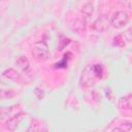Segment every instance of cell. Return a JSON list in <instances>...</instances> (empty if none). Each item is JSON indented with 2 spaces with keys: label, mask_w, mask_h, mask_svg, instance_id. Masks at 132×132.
Returning a JSON list of instances; mask_svg holds the SVG:
<instances>
[{
  "label": "cell",
  "mask_w": 132,
  "mask_h": 132,
  "mask_svg": "<svg viewBox=\"0 0 132 132\" xmlns=\"http://www.w3.org/2000/svg\"><path fill=\"white\" fill-rule=\"evenodd\" d=\"M93 28L96 31H105L108 28V18L105 15L99 16L93 24Z\"/></svg>",
  "instance_id": "5"
},
{
  "label": "cell",
  "mask_w": 132,
  "mask_h": 132,
  "mask_svg": "<svg viewBox=\"0 0 132 132\" xmlns=\"http://www.w3.org/2000/svg\"><path fill=\"white\" fill-rule=\"evenodd\" d=\"M104 73L103 66L100 64H95L92 66H87L81 72L80 84L84 87H90L95 84L96 79L102 78Z\"/></svg>",
  "instance_id": "1"
},
{
  "label": "cell",
  "mask_w": 132,
  "mask_h": 132,
  "mask_svg": "<svg viewBox=\"0 0 132 132\" xmlns=\"http://www.w3.org/2000/svg\"><path fill=\"white\" fill-rule=\"evenodd\" d=\"M119 129H120L122 132H129V131L132 129V123H130V122L123 123V124L119 127Z\"/></svg>",
  "instance_id": "9"
},
{
  "label": "cell",
  "mask_w": 132,
  "mask_h": 132,
  "mask_svg": "<svg viewBox=\"0 0 132 132\" xmlns=\"http://www.w3.org/2000/svg\"><path fill=\"white\" fill-rule=\"evenodd\" d=\"M39 128H40L39 122H38L37 120H33V121L31 122L30 126L28 127V129H27L26 132H39Z\"/></svg>",
  "instance_id": "8"
},
{
  "label": "cell",
  "mask_w": 132,
  "mask_h": 132,
  "mask_svg": "<svg viewBox=\"0 0 132 132\" xmlns=\"http://www.w3.org/2000/svg\"><path fill=\"white\" fill-rule=\"evenodd\" d=\"M111 132H122V131H121V130L119 129V127H118V128H114V129H113Z\"/></svg>",
  "instance_id": "11"
},
{
  "label": "cell",
  "mask_w": 132,
  "mask_h": 132,
  "mask_svg": "<svg viewBox=\"0 0 132 132\" xmlns=\"http://www.w3.org/2000/svg\"><path fill=\"white\" fill-rule=\"evenodd\" d=\"M2 75L5 76V77H7V78H9V79L14 80V81H20L21 80L20 74L14 69H12V68H9V69H6L5 71H3Z\"/></svg>",
  "instance_id": "6"
},
{
  "label": "cell",
  "mask_w": 132,
  "mask_h": 132,
  "mask_svg": "<svg viewBox=\"0 0 132 132\" xmlns=\"http://www.w3.org/2000/svg\"><path fill=\"white\" fill-rule=\"evenodd\" d=\"M34 94H35V96L37 97V99H39V100H41V99L44 97V92H43V90L40 89V88H35Z\"/></svg>",
  "instance_id": "10"
},
{
  "label": "cell",
  "mask_w": 132,
  "mask_h": 132,
  "mask_svg": "<svg viewBox=\"0 0 132 132\" xmlns=\"http://www.w3.org/2000/svg\"><path fill=\"white\" fill-rule=\"evenodd\" d=\"M24 112H22V111H19V112H15V113H13L10 118H8V120L6 121V123H5V127H6V129L7 130H9V131H14L15 130V128L18 127V125L20 124V122L23 120V118H24Z\"/></svg>",
  "instance_id": "3"
},
{
  "label": "cell",
  "mask_w": 132,
  "mask_h": 132,
  "mask_svg": "<svg viewBox=\"0 0 132 132\" xmlns=\"http://www.w3.org/2000/svg\"><path fill=\"white\" fill-rule=\"evenodd\" d=\"M128 21H129V14L126 11L120 10L113 14L110 24L113 28H122L128 23Z\"/></svg>",
  "instance_id": "2"
},
{
  "label": "cell",
  "mask_w": 132,
  "mask_h": 132,
  "mask_svg": "<svg viewBox=\"0 0 132 132\" xmlns=\"http://www.w3.org/2000/svg\"><path fill=\"white\" fill-rule=\"evenodd\" d=\"M32 54L35 56L37 60H44L47 58L48 52H47L46 46H43L42 44H36L34 50L32 51Z\"/></svg>",
  "instance_id": "4"
},
{
  "label": "cell",
  "mask_w": 132,
  "mask_h": 132,
  "mask_svg": "<svg viewBox=\"0 0 132 132\" xmlns=\"http://www.w3.org/2000/svg\"><path fill=\"white\" fill-rule=\"evenodd\" d=\"M15 64H16L23 71H25V72L30 69L29 62H28V60L26 59V57H19L18 60L15 61Z\"/></svg>",
  "instance_id": "7"
}]
</instances>
